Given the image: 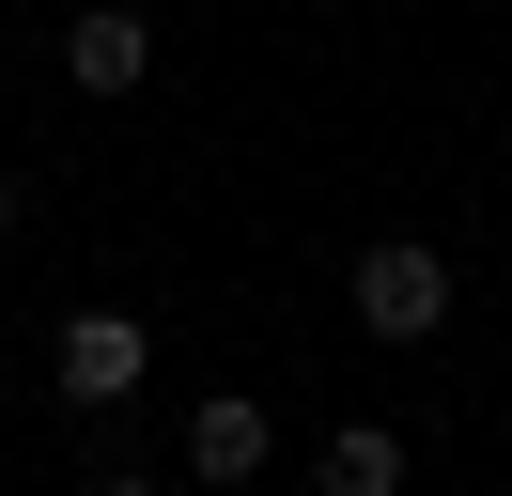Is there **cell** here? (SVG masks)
<instances>
[{
  "label": "cell",
  "mask_w": 512,
  "mask_h": 496,
  "mask_svg": "<svg viewBox=\"0 0 512 496\" xmlns=\"http://www.w3.org/2000/svg\"><path fill=\"white\" fill-rule=\"evenodd\" d=\"M47 388L78 403V419H125L140 388H156V326H140V310H63V326H47Z\"/></svg>",
  "instance_id": "cell-1"
},
{
  "label": "cell",
  "mask_w": 512,
  "mask_h": 496,
  "mask_svg": "<svg viewBox=\"0 0 512 496\" xmlns=\"http://www.w3.org/2000/svg\"><path fill=\"white\" fill-rule=\"evenodd\" d=\"M342 295H357V341H388V357H404V341H435V326H450V248L373 233V248L342 264Z\"/></svg>",
  "instance_id": "cell-2"
},
{
  "label": "cell",
  "mask_w": 512,
  "mask_h": 496,
  "mask_svg": "<svg viewBox=\"0 0 512 496\" xmlns=\"http://www.w3.org/2000/svg\"><path fill=\"white\" fill-rule=\"evenodd\" d=\"M63 78L94 93V109H125V93L156 78V16H140V0H78L63 16Z\"/></svg>",
  "instance_id": "cell-3"
},
{
  "label": "cell",
  "mask_w": 512,
  "mask_h": 496,
  "mask_svg": "<svg viewBox=\"0 0 512 496\" xmlns=\"http://www.w3.org/2000/svg\"><path fill=\"white\" fill-rule=\"evenodd\" d=\"M264 465H280V419H264L249 388H202V403H187V481L233 496V481H264Z\"/></svg>",
  "instance_id": "cell-4"
},
{
  "label": "cell",
  "mask_w": 512,
  "mask_h": 496,
  "mask_svg": "<svg viewBox=\"0 0 512 496\" xmlns=\"http://www.w3.org/2000/svg\"><path fill=\"white\" fill-rule=\"evenodd\" d=\"M311 481H326V496H404V434H388V419H342V434L311 450Z\"/></svg>",
  "instance_id": "cell-5"
},
{
  "label": "cell",
  "mask_w": 512,
  "mask_h": 496,
  "mask_svg": "<svg viewBox=\"0 0 512 496\" xmlns=\"http://www.w3.org/2000/svg\"><path fill=\"white\" fill-rule=\"evenodd\" d=\"M78 481H109V496H140V481H156V465H140V450H125V434H109V419H78Z\"/></svg>",
  "instance_id": "cell-6"
},
{
  "label": "cell",
  "mask_w": 512,
  "mask_h": 496,
  "mask_svg": "<svg viewBox=\"0 0 512 496\" xmlns=\"http://www.w3.org/2000/svg\"><path fill=\"white\" fill-rule=\"evenodd\" d=\"M16 233H32V186H16V171H0V248H16Z\"/></svg>",
  "instance_id": "cell-7"
}]
</instances>
